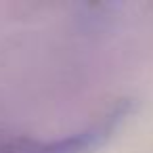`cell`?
Here are the masks:
<instances>
[{
  "label": "cell",
  "mask_w": 153,
  "mask_h": 153,
  "mask_svg": "<svg viewBox=\"0 0 153 153\" xmlns=\"http://www.w3.org/2000/svg\"><path fill=\"white\" fill-rule=\"evenodd\" d=\"M126 113L128 105H117L107 115H103L101 120H97L94 124H90L80 132L55 140H32V138L7 140L0 143V153H92L117 130Z\"/></svg>",
  "instance_id": "1"
}]
</instances>
